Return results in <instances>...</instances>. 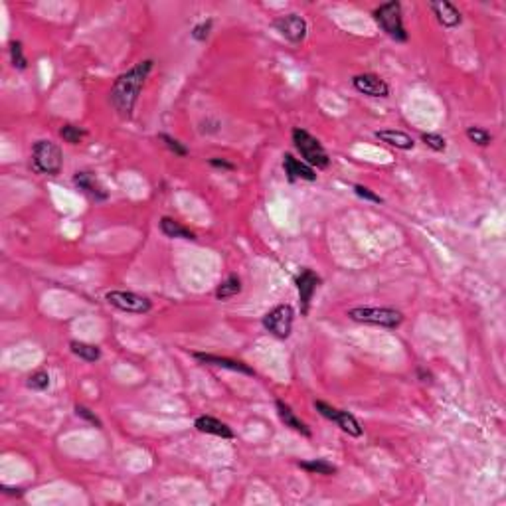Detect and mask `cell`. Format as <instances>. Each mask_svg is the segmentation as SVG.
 I'll list each match as a JSON object with an SVG mask.
<instances>
[{
	"label": "cell",
	"instance_id": "cell-4",
	"mask_svg": "<svg viewBox=\"0 0 506 506\" xmlns=\"http://www.w3.org/2000/svg\"><path fill=\"white\" fill-rule=\"evenodd\" d=\"M348 316L354 323L383 327V329H397L404 323V313L390 309V307H356L348 311Z\"/></svg>",
	"mask_w": 506,
	"mask_h": 506
},
{
	"label": "cell",
	"instance_id": "cell-10",
	"mask_svg": "<svg viewBox=\"0 0 506 506\" xmlns=\"http://www.w3.org/2000/svg\"><path fill=\"white\" fill-rule=\"evenodd\" d=\"M295 285L299 291V301H301V315H309V309H311V301H313V295H315L316 287L320 285V277L313 271V269H302L301 273L297 275L295 279Z\"/></svg>",
	"mask_w": 506,
	"mask_h": 506
},
{
	"label": "cell",
	"instance_id": "cell-24",
	"mask_svg": "<svg viewBox=\"0 0 506 506\" xmlns=\"http://www.w3.org/2000/svg\"><path fill=\"white\" fill-rule=\"evenodd\" d=\"M10 62L16 69L24 71L28 68V60L24 55V48H22V42L12 40L10 42Z\"/></svg>",
	"mask_w": 506,
	"mask_h": 506
},
{
	"label": "cell",
	"instance_id": "cell-32",
	"mask_svg": "<svg viewBox=\"0 0 506 506\" xmlns=\"http://www.w3.org/2000/svg\"><path fill=\"white\" fill-rule=\"evenodd\" d=\"M210 165L216 166V168H224V170H233V168H235L232 163H228V161H224V159H210Z\"/></svg>",
	"mask_w": 506,
	"mask_h": 506
},
{
	"label": "cell",
	"instance_id": "cell-12",
	"mask_svg": "<svg viewBox=\"0 0 506 506\" xmlns=\"http://www.w3.org/2000/svg\"><path fill=\"white\" fill-rule=\"evenodd\" d=\"M194 358L202 364H208V366H216V368H228L232 372H242L246 376H255V370L249 368L246 362L242 360H233V358H226V356H218V354H206V352H194Z\"/></svg>",
	"mask_w": 506,
	"mask_h": 506
},
{
	"label": "cell",
	"instance_id": "cell-25",
	"mask_svg": "<svg viewBox=\"0 0 506 506\" xmlns=\"http://www.w3.org/2000/svg\"><path fill=\"white\" fill-rule=\"evenodd\" d=\"M85 135L87 133L83 129H80V127H75V125H64L60 129V137L64 138L66 143H69V145H80Z\"/></svg>",
	"mask_w": 506,
	"mask_h": 506
},
{
	"label": "cell",
	"instance_id": "cell-13",
	"mask_svg": "<svg viewBox=\"0 0 506 506\" xmlns=\"http://www.w3.org/2000/svg\"><path fill=\"white\" fill-rule=\"evenodd\" d=\"M283 168H285V174H287L291 182H295V180L315 182L316 180L315 168L309 166L307 163H302V161H299V159H295V156L289 154V152L283 156Z\"/></svg>",
	"mask_w": 506,
	"mask_h": 506
},
{
	"label": "cell",
	"instance_id": "cell-20",
	"mask_svg": "<svg viewBox=\"0 0 506 506\" xmlns=\"http://www.w3.org/2000/svg\"><path fill=\"white\" fill-rule=\"evenodd\" d=\"M69 348H71V352L78 356V358H82L85 362H97L99 358H101V350H99V346L96 344H89V342H82V341H71L69 342Z\"/></svg>",
	"mask_w": 506,
	"mask_h": 506
},
{
	"label": "cell",
	"instance_id": "cell-31",
	"mask_svg": "<svg viewBox=\"0 0 506 506\" xmlns=\"http://www.w3.org/2000/svg\"><path fill=\"white\" fill-rule=\"evenodd\" d=\"M354 192L358 198H362V200H366V202H374V204H382L383 198L382 196H378V194H374V192L370 190L368 186H362V184H356L354 186Z\"/></svg>",
	"mask_w": 506,
	"mask_h": 506
},
{
	"label": "cell",
	"instance_id": "cell-8",
	"mask_svg": "<svg viewBox=\"0 0 506 506\" xmlns=\"http://www.w3.org/2000/svg\"><path fill=\"white\" fill-rule=\"evenodd\" d=\"M105 301L109 302L111 307L125 311V313H135V315H145L152 309L151 299L137 295L133 291H109L105 295Z\"/></svg>",
	"mask_w": 506,
	"mask_h": 506
},
{
	"label": "cell",
	"instance_id": "cell-30",
	"mask_svg": "<svg viewBox=\"0 0 506 506\" xmlns=\"http://www.w3.org/2000/svg\"><path fill=\"white\" fill-rule=\"evenodd\" d=\"M75 413H78V417H82L85 422H89V424L93 425V427H97V429H103V422H101L89 408H85V406H80V404H78V406H75Z\"/></svg>",
	"mask_w": 506,
	"mask_h": 506
},
{
	"label": "cell",
	"instance_id": "cell-11",
	"mask_svg": "<svg viewBox=\"0 0 506 506\" xmlns=\"http://www.w3.org/2000/svg\"><path fill=\"white\" fill-rule=\"evenodd\" d=\"M352 85L356 91L364 93L368 97H388L390 96V85L383 82L376 73H360L352 78Z\"/></svg>",
	"mask_w": 506,
	"mask_h": 506
},
{
	"label": "cell",
	"instance_id": "cell-23",
	"mask_svg": "<svg viewBox=\"0 0 506 506\" xmlns=\"http://www.w3.org/2000/svg\"><path fill=\"white\" fill-rule=\"evenodd\" d=\"M467 137H469L471 143H475L479 147H489L493 143V135L487 129H482V127H469L467 129Z\"/></svg>",
	"mask_w": 506,
	"mask_h": 506
},
{
	"label": "cell",
	"instance_id": "cell-5",
	"mask_svg": "<svg viewBox=\"0 0 506 506\" xmlns=\"http://www.w3.org/2000/svg\"><path fill=\"white\" fill-rule=\"evenodd\" d=\"M293 143H295V149L301 152V156L305 159V163L313 168H327L330 165L329 152L325 151V147L318 143V138H315L309 131L305 129H293Z\"/></svg>",
	"mask_w": 506,
	"mask_h": 506
},
{
	"label": "cell",
	"instance_id": "cell-33",
	"mask_svg": "<svg viewBox=\"0 0 506 506\" xmlns=\"http://www.w3.org/2000/svg\"><path fill=\"white\" fill-rule=\"evenodd\" d=\"M417 376H419V380H422V382H427V383H431V378H433V376H431V372H425L424 368H417Z\"/></svg>",
	"mask_w": 506,
	"mask_h": 506
},
{
	"label": "cell",
	"instance_id": "cell-9",
	"mask_svg": "<svg viewBox=\"0 0 506 506\" xmlns=\"http://www.w3.org/2000/svg\"><path fill=\"white\" fill-rule=\"evenodd\" d=\"M275 30L289 40L291 44H301L307 38V32H309V24L307 20L299 16V14H285V16H279L273 22Z\"/></svg>",
	"mask_w": 506,
	"mask_h": 506
},
{
	"label": "cell",
	"instance_id": "cell-6",
	"mask_svg": "<svg viewBox=\"0 0 506 506\" xmlns=\"http://www.w3.org/2000/svg\"><path fill=\"white\" fill-rule=\"evenodd\" d=\"M315 410L318 411L323 417H327L329 422H334V424L338 425L344 433H348L350 437H362L364 427H362V424L356 419V415H352L350 411L332 408L330 404H327V401H320V399H316L315 401Z\"/></svg>",
	"mask_w": 506,
	"mask_h": 506
},
{
	"label": "cell",
	"instance_id": "cell-28",
	"mask_svg": "<svg viewBox=\"0 0 506 506\" xmlns=\"http://www.w3.org/2000/svg\"><path fill=\"white\" fill-rule=\"evenodd\" d=\"M422 141H424L431 151L435 152H443L447 149V141L441 137V135H437V133H424V135H422Z\"/></svg>",
	"mask_w": 506,
	"mask_h": 506
},
{
	"label": "cell",
	"instance_id": "cell-15",
	"mask_svg": "<svg viewBox=\"0 0 506 506\" xmlns=\"http://www.w3.org/2000/svg\"><path fill=\"white\" fill-rule=\"evenodd\" d=\"M431 10L437 16V22L443 28H457L461 24V12L459 8L447 2V0H437V2H431Z\"/></svg>",
	"mask_w": 506,
	"mask_h": 506
},
{
	"label": "cell",
	"instance_id": "cell-2",
	"mask_svg": "<svg viewBox=\"0 0 506 506\" xmlns=\"http://www.w3.org/2000/svg\"><path fill=\"white\" fill-rule=\"evenodd\" d=\"M374 20L386 32L392 40L408 42V32L404 26V16H401V4L397 0H390L386 4H380L374 12Z\"/></svg>",
	"mask_w": 506,
	"mask_h": 506
},
{
	"label": "cell",
	"instance_id": "cell-22",
	"mask_svg": "<svg viewBox=\"0 0 506 506\" xmlns=\"http://www.w3.org/2000/svg\"><path fill=\"white\" fill-rule=\"evenodd\" d=\"M299 467H301L302 471H307V473H313V475H325V477L336 475V467L330 465L329 461H325V459H311V461H299Z\"/></svg>",
	"mask_w": 506,
	"mask_h": 506
},
{
	"label": "cell",
	"instance_id": "cell-14",
	"mask_svg": "<svg viewBox=\"0 0 506 506\" xmlns=\"http://www.w3.org/2000/svg\"><path fill=\"white\" fill-rule=\"evenodd\" d=\"M73 184L83 190L87 196H91L93 200L97 202H101V200H107L109 198V194L107 190L97 182V178L91 174V172H87V170H83V172H75V177H73Z\"/></svg>",
	"mask_w": 506,
	"mask_h": 506
},
{
	"label": "cell",
	"instance_id": "cell-27",
	"mask_svg": "<svg viewBox=\"0 0 506 506\" xmlns=\"http://www.w3.org/2000/svg\"><path fill=\"white\" fill-rule=\"evenodd\" d=\"M159 138H161V141L165 143L166 149H168L170 152H174L177 156H186V154H188V149H186V147H184V145H182V143H180L178 138L170 137L168 133H161V135H159Z\"/></svg>",
	"mask_w": 506,
	"mask_h": 506
},
{
	"label": "cell",
	"instance_id": "cell-7",
	"mask_svg": "<svg viewBox=\"0 0 506 506\" xmlns=\"http://www.w3.org/2000/svg\"><path fill=\"white\" fill-rule=\"evenodd\" d=\"M293 320H295V311L291 305H279L273 311H269L263 316V327L267 332H271L273 336L285 341L291 336L293 330Z\"/></svg>",
	"mask_w": 506,
	"mask_h": 506
},
{
	"label": "cell",
	"instance_id": "cell-3",
	"mask_svg": "<svg viewBox=\"0 0 506 506\" xmlns=\"http://www.w3.org/2000/svg\"><path fill=\"white\" fill-rule=\"evenodd\" d=\"M32 166L38 174H48V177L60 174L64 166L62 149L52 141L42 138L32 147Z\"/></svg>",
	"mask_w": 506,
	"mask_h": 506
},
{
	"label": "cell",
	"instance_id": "cell-19",
	"mask_svg": "<svg viewBox=\"0 0 506 506\" xmlns=\"http://www.w3.org/2000/svg\"><path fill=\"white\" fill-rule=\"evenodd\" d=\"M161 232L170 240H196V233L190 232L188 228H184L177 219L168 218V216L161 219Z\"/></svg>",
	"mask_w": 506,
	"mask_h": 506
},
{
	"label": "cell",
	"instance_id": "cell-21",
	"mask_svg": "<svg viewBox=\"0 0 506 506\" xmlns=\"http://www.w3.org/2000/svg\"><path fill=\"white\" fill-rule=\"evenodd\" d=\"M242 293V281L237 275H230L218 289H216V299L218 301H226V299H232L235 295Z\"/></svg>",
	"mask_w": 506,
	"mask_h": 506
},
{
	"label": "cell",
	"instance_id": "cell-29",
	"mask_svg": "<svg viewBox=\"0 0 506 506\" xmlns=\"http://www.w3.org/2000/svg\"><path fill=\"white\" fill-rule=\"evenodd\" d=\"M212 26H214L212 20H204V22L196 24V26L192 28V38L196 42H206L208 36H210V32H212Z\"/></svg>",
	"mask_w": 506,
	"mask_h": 506
},
{
	"label": "cell",
	"instance_id": "cell-26",
	"mask_svg": "<svg viewBox=\"0 0 506 506\" xmlns=\"http://www.w3.org/2000/svg\"><path fill=\"white\" fill-rule=\"evenodd\" d=\"M26 383L30 390L44 392V390H48V386H50V374H48V372H44V370H38V372H34V374L28 378Z\"/></svg>",
	"mask_w": 506,
	"mask_h": 506
},
{
	"label": "cell",
	"instance_id": "cell-18",
	"mask_svg": "<svg viewBox=\"0 0 506 506\" xmlns=\"http://www.w3.org/2000/svg\"><path fill=\"white\" fill-rule=\"evenodd\" d=\"M376 138H380L382 143L396 147L399 151H413L415 141L411 135L404 133V131H396V129H386V131H376Z\"/></svg>",
	"mask_w": 506,
	"mask_h": 506
},
{
	"label": "cell",
	"instance_id": "cell-16",
	"mask_svg": "<svg viewBox=\"0 0 506 506\" xmlns=\"http://www.w3.org/2000/svg\"><path fill=\"white\" fill-rule=\"evenodd\" d=\"M194 427H196L200 433L216 435V437L222 439H233L232 427L228 424H224V422H219V419H216V417H212V415H200V417H196Z\"/></svg>",
	"mask_w": 506,
	"mask_h": 506
},
{
	"label": "cell",
	"instance_id": "cell-1",
	"mask_svg": "<svg viewBox=\"0 0 506 506\" xmlns=\"http://www.w3.org/2000/svg\"><path fill=\"white\" fill-rule=\"evenodd\" d=\"M152 68H154V62L152 60H145L137 66L121 73L113 87H111V105L115 107V111L123 117V119H131L133 117V111L137 105L138 96L145 87V82L149 80Z\"/></svg>",
	"mask_w": 506,
	"mask_h": 506
},
{
	"label": "cell",
	"instance_id": "cell-17",
	"mask_svg": "<svg viewBox=\"0 0 506 506\" xmlns=\"http://www.w3.org/2000/svg\"><path fill=\"white\" fill-rule=\"evenodd\" d=\"M275 408H277V415H279V419L285 424V427L293 429V431H297V433H301V435H305V437H311V435H313V433H311V429H309V425L305 424L301 417H297V415H295V411L291 410V406H287L285 401L277 399V401H275Z\"/></svg>",
	"mask_w": 506,
	"mask_h": 506
}]
</instances>
